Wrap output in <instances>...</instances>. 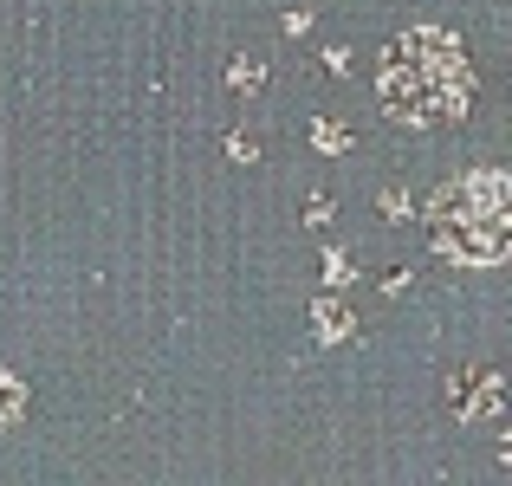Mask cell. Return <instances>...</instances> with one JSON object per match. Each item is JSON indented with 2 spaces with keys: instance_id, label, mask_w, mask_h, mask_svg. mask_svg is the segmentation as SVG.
<instances>
[{
  "instance_id": "cell-1",
  "label": "cell",
  "mask_w": 512,
  "mask_h": 486,
  "mask_svg": "<svg viewBox=\"0 0 512 486\" xmlns=\"http://www.w3.org/2000/svg\"><path fill=\"white\" fill-rule=\"evenodd\" d=\"M376 98L409 130L461 124V117L474 111V59H467V46L454 33H441V26H409V33H396L383 46Z\"/></svg>"
},
{
  "instance_id": "cell-2",
  "label": "cell",
  "mask_w": 512,
  "mask_h": 486,
  "mask_svg": "<svg viewBox=\"0 0 512 486\" xmlns=\"http://www.w3.org/2000/svg\"><path fill=\"white\" fill-rule=\"evenodd\" d=\"M428 240H435V253L454 260V266H500L512 253L506 175L500 169L454 175V182L428 201Z\"/></svg>"
},
{
  "instance_id": "cell-3",
  "label": "cell",
  "mask_w": 512,
  "mask_h": 486,
  "mask_svg": "<svg viewBox=\"0 0 512 486\" xmlns=\"http://www.w3.org/2000/svg\"><path fill=\"white\" fill-rule=\"evenodd\" d=\"M448 409L454 415H461V422H474V415H480V422H493V415H500V376H493V370H454L448 376Z\"/></svg>"
},
{
  "instance_id": "cell-4",
  "label": "cell",
  "mask_w": 512,
  "mask_h": 486,
  "mask_svg": "<svg viewBox=\"0 0 512 486\" xmlns=\"http://www.w3.org/2000/svg\"><path fill=\"white\" fill-rule=\"evenodd\" d=\"M312 324H318V344H344V337L357 331V318H350L338 299H318L312 305Z\"/></svg>"
},
{
  "instance_id": "cell-5",
  "label": "cell",
  "mask_w": 512,
  "mask_h": 486,
  "mask_svg": "<svg viewBox=\"0 0 512 486\" xmlns=\"http://www.w3.org/2000/svg\"><path fill=\"white\" fill-rule=\"evenodd\" d=\"M20 415H26V383L13 370H0V435L20 428Z\"/></svg>"
},
{
  "instance_id": "cell-6",
  "label": "cell",
  "mask_w": 512,
  "mask_h": 486,
  "mask_svg": "<svg viewBox=\"0 0 512 486\" xmlns=\"http://www.w3.org/2000/svg\"><path fill=\"white\" fill-rule=\"evenodd\" d=\"M266 85V65L260 59H234V91H260Z\"/></svg>"
},
{
  "instance_id": "cell-7",
  "label": "cell",
  "mask_w": 512,
  "mask_h": 486,
  "mask_svg": "<svg viewBox=\"0 0 512 486\" xmlns=\"http://www.w3.org/2000/svg\"><path fill=\"white\" fill-rule=\"evenodd\" d=\"M312 143H318L325 156H344V150H350V137H344L338 124H318V130H312Z\"/></svg>"
},
{
  "instance_id": "cell-8",
  "label": "cell",
  "mask_w": 512,
  "mask_h": 486,
  "mask_svg": "<svg viewBox=\"0 0 512 486\" xmlns=\"http://www.w3.org/2000/svg\"><path fill=\"white\" fill-rule=\"evenodd\" d=\"M325 279H331V286H344V279H350V260H344V253H338V247H331V253H325Z\"/></svg>"
}]
</instances>
